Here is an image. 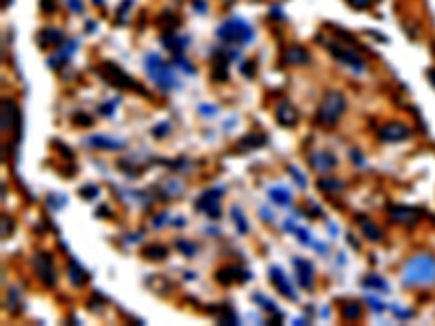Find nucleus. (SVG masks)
Here are the masks:
<instances>
[{"label":"nucleus","instance_id":"nucleus-25","mask_svg":"<svg viewBox=\"0 0 435 326\" xmlns=\"http://www.w3.org/2000/svg\"><path fill=\"white\" fill-rule=\"evenodd\" d=\"M264 144H266V137H264V135H248V137H244V139L238 144V148H240V150H248V148L264 146Z\"/></svg>","mask_w":435,"mask_h":326},{"label":"nucleus","instance_id":"nucleus-4","mask_svg":"<svg viewBox=\"0 0 435 326\" xmlns=\"http://www.w3.org/2000/svg\"><path fill=\"white\" fill-rule=\"evenodd\" d=\"M146 72H148V77H151L161 90L179 87L177 77H174L172 70H170L164 62H161L159 55H148V57H146Z\"/></svg>","mask_w":435,"mask_h":326},{"label":"nucleus","instance_id":"nucleus-37","mask_svg":"<svg viewBox=\"0 0 435 326\" xmlns=\"http://www.w3.org/2000/svg\"><path fill=\"white\" fill-rule=\"evenodd\" d=\"M42 7L48 9V14H53V11H55V3H53V0H42Z\"/></svg>","mask_w":435,"mask_h":326},{"label":"nucleus","instance_id":"nucleus-18","mask_svg":"<svg viewBox=\"0 0 435 326\" xmlns=\"http://www.w3.org/2000/svg\"><path fill=\"white\" fill-rule=\"evenodd\" d=\"M357 220H359V226H362V231H364V235H366L368 239H372V241H381L383 233H381V228H379L375 222H370L368 217H364V215H359Z\"/></svg>","mask_w":435,"mask_h":326},{"label":"nucleus","instance_id":"nucleus-17","mask_svg":"<svg viewBox=\"0 0 435 326\" xmlns=\"http://www.w3.org/2000/svg\"><path fill=\"white\" fill-rule=\"evenodd\" d=\"M296 268H298V281H301L303 287L307 289H312L314 287V270H312V265H309L307 261H301V259H296Z\"/></svg>","mask_w":435,"mask_h":326},{"label":"nucleus","instance_id":"nucleus-2","mask_svg":"<svg viewBox=\"0 0 435 326\" xmlns=\"http://www.w3.org/2000/svg\"><path fill=\"white\" fill-rule=\"evenodd\" d=\"M346 109V98L340 92H327L325 98H322V105L318 109V122L322 126H335L340 122V118Z\"/></svg>","mask_w":435,"mask_h":326},{"label":"nucleus","instance_id":"nucleus-6","mask_svg":"<svg viewBox=\"0 0 435 326\" xmlns=\"http://www.w3.org/2000/svg\"><path fill=\"white\" fill-rule=\"evenodd\" d=\"M35 270H37V276L48 285L53 287L57 283V272H55V263H53V257L48 255V252H37L35 259Z\"/></svg>","mask_w":435,"mask_h":326},{"label":"nucleus","instance_id":"nucleus-16","mask_svg":"<svg viewBox=\"0 0 435 326\" xmlns=\"http://www.w3.org/2000/svg\"><path fill=\"white\" fill-rule=\"evenodd\" d=\"M246 279H248V274L244 270H240V268H222L216 274V281L225 283V285H229L233 281H246Z\"/></svg>","mask_w":435,"mask_h":326},{"label":"nucleus","instance_id":"nucleus-24","mask_svg":"<svg viewBox=\"0 0 435 326\" xmlns=\"http://www.w3.org/2000/svg\"><path fill=\"white\" fill-rule=\"evenodd\" d=\"M364 285H366V287H375L377 292H381V294H388V292H390L388 283H385V281L381 279V276H377V274L366 276V279H364Z\"/></svg>","mask_w":435,"mask_h":326},{"label":"nucleus","instance_id":"nucleus-13","mask_svg":"<svg viewBox=\"0 0 435 326\" xmlns=\"http://www.w3.org/2000/svg\"><path fill=\"white\" fill-rule=\"evenodd\" d=\"M270 281L279 287V292H281L283 296H288L290 300H296V292L292 289L290 281L285 279V274L281 272V268H277V265H272V268H270Z\"/></svg>","mask_w":435,"mask_h":326},{"label":"nucleus","instance_id":"nucleus-27","mask_svg":"<svg viewBox=\"0 0 435 326\" xmlns=\"http://www.w3.org/2000/svg\"><path fill=\"white\" fill-rule=\"evenodd\" d=\"M70 279H72L74 285H85V281H87V272H85L83 268H79L77 263H72V265H70Z\"/></svg>","mask_w":435,"mask_h":326},{"label":"nucleus","instance_id":"nucleus-1","mask_svg":"<svg viewBox=\"0 0 435 326\" xmlns=\"http://www.w3.org/2000/svg\"><path fill=\"white\" fill-rule=\"evenodd\" d=\"M403 285L405 287H418V285H433L435 283V257L420 252L412 257L403 268Z\"/></svg>","mask_w":435,"mask_h":326},{"label":"nucleus","instance_id":"nucleus-7","mask_svg":"<svg viewBox=\"0 0 435 326\" xmlns=\"http://www.w3.org/2000/svg\"><path fill=\"white\" fill-rule=\"evenodd\" d=\"M220 196L222 189H207L203 196H198L196 200V209L207 213L209 217H220Z\"/></svg>","mask_w":435,"mask_h":326},{"label":"nucleus","instance_id":"nucleus-15","mask_svg":"<svg viewBox=\"0 0 435 326\" xmlns=\"http://www.w3.org/2000/svg\"><path fill=\"white\" fill-rule=\"evenodd\" d=\"M285 64L305 66V64H309V53L305 51L303 46H290L288 51H285Z\"/></svg>","mask_w":435,"mask_h":326},{"label":"nucleus","instance_id":"nucleus-5","mask_svg":"<svg viewBox=\"0 0 435 326\" xmlns=\"http://www.w3.org/2000/svg\"><path fill=\"white\" fill-rule=\"evenodd\" d=\"M101 74H105V79H109V83H114V85H118V87L135 90V92H140V94H146V90L140 87L138 83H135V79H131L129 74H124V72L116 64H111V62H105L103 64Z\"/></svg>","mask_w":435,"mask_h":326},{"label":"nucleus","instance_id":"nucleus-30","mask_svg":"<svg viewBox=\"0 0 435 326\" xmlns=\"http://www.w3.org/2000/svg\"><path fill=\"white\" fill-rule=\"evenodd\" d=\"M288 170H290V174H292V176H294V178L298 180V185H301V187H305V185H307V178H305V176L301 174V172H298L294 165H290V167H288Z\"/></svg>","mask_w":435,"mask_h":326},{"label":"nucleus","instance_id":"nucleus-39","mask_svg":"<svg viewBox=\"0 0 435 326\" xmlns=\"http://www.w3.org/2000/svg\"><path fill=\"white\" fill-rule=\"evenodd\" d=\"M94 3H98V5H105V0H94Z\"/></svg>","mask_w":435,"mask_h":326},{"label":"nucleus","instance_id":"nucleus-35","mask_svg":"<svg viewBox=\"0 0 435 326\" xmlns=\"http://www.w3.org/2000/svg\"><path fill=\"white\" fill-rule=\"evenodd\" d=\"M14 228V222H11V217H3V235L7 237V231Z\"/></svg>","mask_w":435,"mask_h":326},{"label":"nucleus","instance_id":"nucleus-10","mask_svg":"<svg viewBox=\"0 0 435 326\" xmlns=\"http://www.w3.org/2000/svg\"><path fill=\"white\" fill-rule=\"evenodd\" d=\"M309 163H312V167L316 172H322V174H327L331 172L335 165H338V159H335V154L329 152V150H316L309 154Z\"/></svg>","mask_w":435,"mask_h":326},{"label":"nucleus","instance_id":"nucleus-12","mask_svg":"<svg viewBox=\"0 0 435 326\" xmlns=\"http://www.w3.org/2000/svg\"><path fill=\"white\" fill-rule=\"evenodd\" d=\"M329 53L338 59V62H342V64H346L348 68H353V70H357V72H362L364 70V62L362 59H359L355 53H351V51H344V48H340L338 44H329Z\"/></svg>","mask_w":435,"mask_h":326},{"label":"nucleus","instance_id":"nucleus-8","mask_svg":"<svg viewBox=\"0 0 435 326\" xmlns=\"http://www.w3.org/2000/svg\"><path fill=\"white\" fill-rule=\"evenodd\" d=\"M377 135H379L381 141H392V144L394 141H405L409 135H412V128L403 122H390V124L381 126Z\"/></svg>","mask_w":435,"mask_h":326},{"label":"nucleus","instance_id":"nucleus-23","mask_svg":"<svg viewBox=\"0 0 435 326\" xmlns=\"http://www.w3.org/2000/svg\"><path fill=\"white\" fill-rule=\"evenodd\" d=\"M318 187L320 191H327V194H335V191H342L344 183L338 178H320L318 180Z\"/></svg>","mask_w":435,"mask_h":326},{"label":"nucleus","instance_id":"nucleus-34","mask_svg":"<svg viewBox=\"0 0 435 326\" xmlns=\"http://www.w3.org/2000/svg\"><path fill=\"white\" fill-rule=\"evenodd\" d=\"M168 131H170V126L168 124H159V126H155V137H164V135H168Z\"/></svg>","mask_w":435,"mask_h":326},{"label":"nucleus","instance_id":"nucleus-29","mask_svg":"<svg viewBox=\"0 0 435 326\" xmlns=\"http://www.w3.org/2000/svg\"><path fill=\"white\" fill-rule=\"evenodd\" d=\"M233 217H235V222H238V226H240V233H246L248 231V226H246V222H244V215H242V209L240 207H233Z\"/></svg>","mask_w":435,"mask_h":326},{"label":"nucleus","instance_id":"nucleus-36","mask_svg":"<svg viewBox=\"0 0 435 326\" xmlns=\"http://www.w3.org/2000/svg\"><path fill=\"white\" fill-rule=\"evenodd\" d=\"M68 3H70V7H72V11H74V14H81V11H83L81 0H68Z\"/></svg>","mask_w":435,"mask_h":326},{"label":"nucleus","instance_id":"nucleus-3","mask_svg":"<svg viewBox=\"0 0 435 326\" xmlns=\"http://www.w3.org/2000/svg\"><path fill=\"white\" fill-rule=\"evenodd\" d=\"M216 38L227 44H248L253 40V29L251 24L240 18H229L227 22L220 24V29L216 31Z\"/></svg>","mask_w":435,"mask_h":326},{"label":"nucleus","instance_id":"nucleus-11","mask_svg":"<svg viewBox=\"0 0 435 326\" xmlns=\"http://www.w3.org/2000/svg\"><path fill=\"white\" fill-rule=\"evenodd\" d=\"M390 217H392L396 224L409 226V224H416L420 220L422 211L420 209H414V207H403V204H399V207H392L390 209Z\"/></svg>","mask_w":435,"mask_h":326},{"label":"nucleus","instance_id":"nucleus-9","mask_svg":"<svg viewBox=\"0 0 435 326\" xmlns=\"http://www.w3.org/2000/svg\"><path fill=\"white\" fill-rule=\"evenodd\" d=\"M20 122H22V116L18 111L14 98H3V128L16 131V135L20 137Z\"/></svg>","mask_w":435,"mask_h":326},{"label":"nucleus","instance_id":"nucleus-14","mask_svg":"<svg viewBox=\"0 0 435 326\" xmlns=\"http://www.w3.org/2000/svg\"><path fill=\"white\" fill-rule=\"evenodd\" d=\"M277 122L281 126H288V128H292L298 122V113L290 103H281L277 107Z\"/></svg>","mask_w":435,"mask_h":326},{"label":"nucleus","instance_id":"nucleus-20","mask_svg":"<svg viewBox=\"0 0 435 326\" xmlns=\"http://www.w3.org/2000/svg\"><path fill=\"white\" fill-rule=\"evenodd\" d=\"M64 42V33L57 29H44V33H40V44L42 46H57Z\"/></svg>","mask_w":435,"mask_h":326},{"label":"nucleus","instance_id":"nucleus-19","mask_svg":"<svg viewBox=\"0 0 435 326\" xmlns=\"http://www.w3.org/2000/svg\"><path fill=\"white\" fill-rule=\"evenodd\" d=\"M87 141H90L92 146L105 148V150H120V148H124V141H116V139H109V137H103V135H92Z\"/></svg>","mask_w":435,"mask_h":326},{"label":"nucleus","instance_id":"nucleus-21","mask_svg":"<svg viewBox=\"0 0 435 326\" xmlns=\"http://www.w3.org/2000/svg\"><path fill=\"white\" fill-rule=\"evenodd\" d=\"M268 196L275 200L279 207H285V204H290V200H292L290 191L285 189V187H270L268 189Z\"/></svg>","mask_w":435,"mask_h":326},{"label":"nucleus","instance_id":"nucleus-22","mask_svg":"<svg viewBox=\"0 0 435 326\" xmlns=\"http://www.w3.org/2000/svg\"><path fill=\"white\" fill-rule=\"evenodd\" d=\"M144 257L146 259H153V261L166 259L168 257V248L164 244H151V246L144 248Z\"/></svg>","mask_w":435,"mask_h":326},{"label":"nucleus","instance_id":"nucleus-32","mask_svg":"<svg viewBox=\"0 0 435 326\" xmlns=\"http://www.w3.org/2000/svg\"><path fill=\"white\" fill-rule=\"evenodd\" d=\"M74 122L81 124V126H90V124H92V118H85V113H77V118H74Z\"/></svg>","mask_w":435,"mask_h":326},{"label":"nucleus","instance_id":"nucleus-28","mask_svg":"<svg viewBox=\"0 0 435 326\" xmlns=\"http://www.w3.org/2000/svg\"><path fill=\"white\" fill-rule=\"evenodd\" d=\"M177 248H179L181 252H185V257H196V246L190 244V241L179 239V241H177Z\"/></svg>","mask_w":435,"mask_h":326},{"label":"nucleus","instance_id":"nucleus-38","mask_svg":"<svg viewBox=\"0 0 435 326\" xmlns=\"http://www.w3.org/2000/svg\"><path fill=\"white\" fill-rule=\"evenodd\" d=\"M429 77L433 79V85H435V70H429Z\"/></svg>","mask_w":435,"mask_h":326},{"label":"nucleus","instance_id":"nucleus-33","mask_svg":"<svg viewBox=\"0 0 435 326\" xmlns=\"http://www.w3.org/2000/svg\"><path fill=\"white\" fill-rule=\"evenodd\" d=\"M96 194H98V187H96V185L81 189V196H83V198H92V196H96Z\"/></svg>","mask_w":435,"mask_h":326},{"label":"nucleus","instance_id":"nucleus-26","mask_svg":"<svg viewBox=\"0 0 435 326\" xmlns=\"http://www.w3.org/2000/svg\"><path fill=\"white\" fill-rule=\"evenodd\" d=\"M342 316L344 320H357L359 316H362V305L359 303H348L342 307Z\"/></svg>","mask_w":435,"mask_h":326},{"label":"nucleus","instance_id":"nucleus-31","mask_svg":"<svg viewBox=\"0 0 435 326\" xmlns=\"http://www.w3.org/2000/svg\"><path fill=\"white\" fill-rule=\"evenodd\" d=\"M348 5L355 7V9H368L370 7V0H348Z\"/></svg>","mask_w":435,"mask_h":326}]
</instances>
